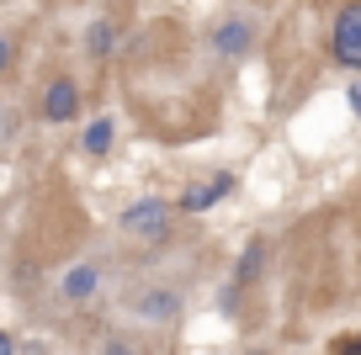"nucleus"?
<instances>
[{
	"mask_svg": "<svg viewBox=\"0 0 361 355\" xmlns=\"http://www.w3.org/2000/svg\"><path fill=\"white\" fill-rule=\"evenodd\" d=\"M96 281H102V270H96V266H75V270H69V276H64V297H90V292H96Z\"/></svg>",
	"mask_w": 361,
	"mask_h": 355,
	"instance_id": "nucleus-8",
	"label": "nucleus"
},
{
	"mask_svg": "<svg viewBox=\"0 0 361 355\" xmlns=\"http://www.w3.org/2000/svg\"><path fill=\"white\" fill-rule=\"evenodd\" d=\"M80 111V90H75V80H54V85L43 90V117L48 123H69Z\"/></svg>",
	"mask_w": 361,
	"mask_h": 355,
	"instance_id": "nucleus-3",
	"label": "nucleus"
},
{
	"mask_svg": "<svg viewBox=\"0 0 361 355\" xmlns=\"http://www.w3.org/2000/svg\"><path fill=\"white\" fill-rule=\"evenodd\" d=\"M123 228L133 233V239H159V233L170 228V207H165V201H154V197L133 201V207L123 212Z\"/></svg>",
	"mask_w": 361,
	"mask_h": 355,
	"instance_id": "nucleus-2",
	"label": "nucleus"
},
{
	"mask_svg": "<svg viewBox=\"0 0 361 355\" xmlns=\"http://www.w3.org/2000/svg\"><path fill=\"white\" fill-rule=\"evenodd\" d=\"M138 313L154 318V323H165V318H176V313H180V297H176V292H149V297L138 302Z\"/></svg>",
	"mask_w": 361,
	"mask_h": 355,
	"instance_id": "nucleus-6",
	"label": "nucleus"
},
{
	"mask_svg": "<svg viewBox=\"0 0 361 355\" xmlns=\"http://www.w3.org/2000/svg\"><path fill=\"white\" fill-rule=\"evenodd\" d=\"M345 101H350V111L361 117V85H350V96H345Z\"/></svg>",
	"mask_w": 361,
	"mask_h": 355,
	"instance_id": "nucleus-14",
	"label": "nucleus"
},
{
	"mask_svg": "<svg viewBox=\"0 0 361 355\" xmlns=\"http://www.w3.org/2000/svg\"><path fill=\"white\" fill-rule=\"evenodd\" d=\"M0 355H16V334H0Z\"/></svg>",
	"mask_w": 361,
	"mask_h": 355,
	"instance_id": "nucleus-13",
	"label": "nucleus"
},
{
	"mask_svg": "<svg viewBox=\"0 0 361 355\" xmlns=\"http://www.w3.org/2000/svg\"><path fill=\"white\" fill-rule=\"evenodd\" d=\"M106 144H112V123H90L85 127V154H106Z\"/></svg>",
	"mask_w": 361,
	"mask_h": 355,
	"instance_id": "nucleus-9",
	"label": "nucleus"
},
{
	"mask_svg": "<svg viewBox=\"0 0 361 355\" xmlns=\"http://www.w3.org/2000/svg\"><path fill=\"white\" fill-rule=\"evenodd\" d=\"M260 266H266V244H260V239H250L245 255H239V266H234V281H239V287H250V281L260 276Z\"/></svg>",
	"mask_w": 361,
	"mask_h": 355,
	"instance_id": "nucleus-7",
	"label": "nucleus"
},
{
	"mask_svg": "<svg viewBox=\"0 0 361 355\" xmlns=\"http://www.w3.org/2000/svg\"><path fill=\"white\" fill-rule=\"evenodd\" d=\"M329 355H361V334H340V340H329Z\"/></svg>",
	"mask_w": 361,
	"mask_h": 355,
	"instance_id": "nucleus-11",
	"label": "nucleus"
},
{
	"mask_svg": "<svg viewBox=\"0 0 361 355\" xmlns=\"http://www.w3.org/2000/svg\"><path fill=\"white\" fill-rule=\"evenodd\" d=\"M106 48H112V27H106V22H96V27H90V54L102 58Z\"/></svg>",
	"mask_w": 361,
	"mask_h": 355,
	"instance_id": "nucleus-10",
	"label": "nucleus"
},
{
	"mask_svg": "<svg viewBox=\"0 0 361 355\" xmlns=\"http://www.w3.org/2000/svg\"><path fill=\"white\" fill-rule=\"evenodd\" d=\"M106 355H138V350H133V344H123V340H112V344H106Z\"/></svg>",
	"mask_w": 361,
	"mask_h": 355,
	"instance_id": "nucleus-12",
	"label": "nucleus"
},
{
	"mask_svg": "<svg viewBox=\"0 0 361 355\" xmlns=\"http://www.w3.org/2000/svg\"><path fill=\"white\" fill-rule=\"evenodd\" d=\"M213 48H218V54H228V58H239V54L250 48V27H245V22H224V27L213 32Z\"/></svg>",
	"mask_w": 361,
	"mask_h": 355,
	"instance_id": "nucleus-5",
	"label": "nucleus"
},
{
	"mask_svg": "<svg viewBox=\"0 0 361 355\" xmlns=\"http://www.w3.org/2000/svg\"><path fill=\"white\" fill-rule=\"evenodd\" d=\"M329 54H335V64L361 69V0L335 16V27H329Z\"/></svg>",
	"mask_w": 361,
	"mask_h": 355,
	"instance_id": "nucleus-1",
	"label": "nucleus"
},
{
	"mask_svg": "<svg viewBox=\"0 0 361 355\" xmlns=\"http://www.w3.org/2000/svg\"><path fill=\"white\" fill-rule=\"evenodd\" d=\"M228 191H234V175H213L207 186L186 191V197H180V207H186V212H202V207H213V201H224Z\"/></svg>",
	"mask_w": 361,
	"mask_h": 355,
	"instance_id": "nucleus-4",
	"label": "nucleus"
}]
</instances>
